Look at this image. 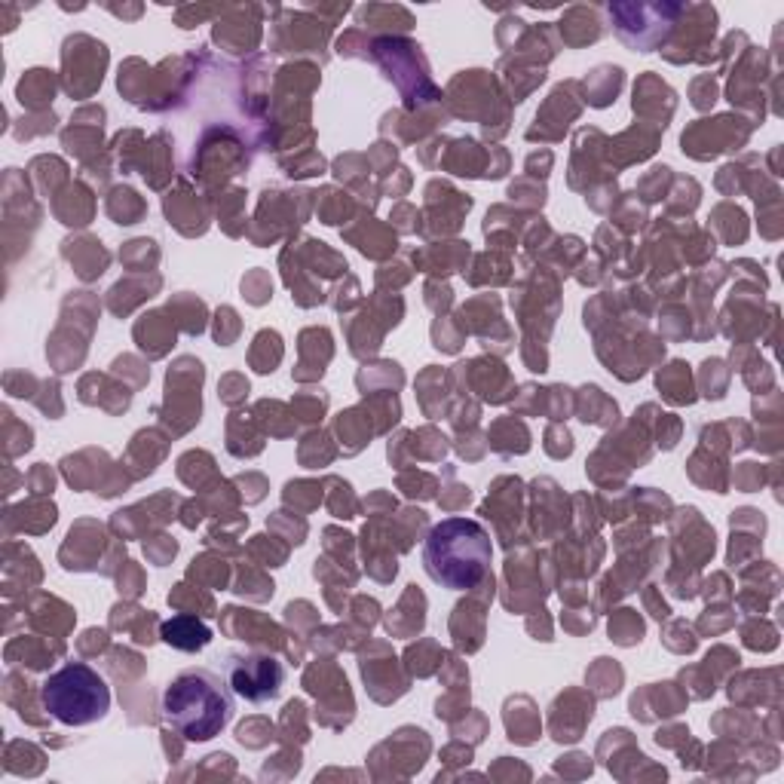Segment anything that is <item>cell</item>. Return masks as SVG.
<instances>
[{
  "label": "cell",
  "instance_id": "1",
  "mask_svg": "<svg viewBox=\"0 0 784 784\" xmlns=\"http://www.w3.org/2000/svg\"><path fill=\"white\" fill-rule=\"evenodd\" d=\"M163 717L187 742H212L233 720L230 683L212 668H187L163 690Z\"/></svg>",
  "mask_w": 784,
  "mask_h": 784
},
{
  "label": "cell",
  "instance_id": "2",
  "mask_svg": "<svg viewBox=\"0 0 784 784\" xmlns=\"http://www.w3.org/2000/svg\"><path fill=\"white\" fill-rule=\"evenodd\" d=\"M490 533L472 518H448L429 530L423 543V567L432 582L472 592L490 576Z\"/></svg>",
  "mask_w": 784,
  "mask_h": 784
},
{
  "label": "cell",
  "instance_id": "3",
  "mask_svg": "<svg viewBox=\"0 0 784 784\" xmlns=\"http://www.w3.org/2000/svg\"><path fill=\"white\" fill-rule=\"evenodd\" d=\"M40 702L49 717L65 726H89L111 711V690L105 677L86 662H68L40 686Z\"/></svg>",
  "mask_w": 784,
  "mask_h": 784
},
{
  "label": "cell",
  "instance_id": "4",
  "mask_svg": "<svg viewBox=\"0 0 784 784\" xmlns=\"http://www.w3.org/2000/svg\"><path fill=\"white\" fill-rule=\"evenodd\" d=\"M224 680L230 690L249 702H267L282 693L285 668L273 656H249V653H230L224 665Z\"/></svg>",
  "mask_w": 784,
  "mask_h": 784
},
{
  "label": "cell",
  "instance_id": "5",
  "mask_svg": "<svg viewBox=\"0 0 784 784\" xmlns=\"http://www.w3.org/2000/svg\"><path fill=\"white\" fill-rule=\"evenodd\" d=\"M62 62H65V89L74 95V98H86L92 95L98 86H102V71H105V62H108V49L105 43H98L86 34H74L65 40V53H62Z\"/></svg>",
  "mask_w": 784,
  "mask_h": 784
},
{
  "label": "cell",
  "instance_id": "6",
  "mask_svg": "<svg viewBox=\"0 0 784 784\" xmlns=\"http://www.w3.org/2000/svg\"><path fill=\"white\" fill-rule=\"evenodd\" d=\"M160 637L175 650L196 653V650H203V647L212 644V628L203 619H196V616H175V619L163 622Z\"/></svg>",
  "mask_w": 784,
  "mask_h": 784
},
{
  "label": "cell",
  "instance_id": "7",
  "mask_svg": "<svg viewBox=\"0 0 784 784\" xmlns=\"http://www.w3.org/2000/svg\"><path fill=\"white\" fill-rule=\"evenodd\" d=\"M135 337H138V343H141L144 353L163 356V353L169 350V343L175 340V325H169L163 313H147V316L135 325Z\"/></svg>",
  "mask_w": 784,
  "mask_h": 784
},
{
  "label": "cell",
  "instance_id": "8",
  "mask_svg": "<svg viewBox=\"0 0 784 784\" xmlns=\"http://www.w3.org/2000/svg\"><path fill=\"white\" fill-rule=\"evenodd\" d=\"M53 92H56V80L49 71L43 68H34L22 77L16 95H19V102L28 105V108H37V105H46V102H53Z\"/></svg>",
  "mask_w": 784,
  "mask_h": 784
},
{
  "label": "cell",
  "instance_id": "9",
  "mask_svg": "<svg viewBox=\"0 0 784 784\" xmlns=\"http://www.w3.org/2000/svg\"><path fill=\"white\" fill-rule=\"evenodd\" d=\"M108 212L114 215L117 224H135L141 215H144V203L138 200V193L129 190V187H120L111 193V200H108Z\"/></svg>",
  "mask_w": 784,
  "mask_h": 784
},
{
  "label": "cell",
  "instance_id": "10",
  "mask_svg": "<svg viewBox=\"0 0 784 784\" xmlns=\"http://www.w3.org/2000/svg\"><path fill=\"white\" fill-rule=\"evenodd\" d=\"M641 634H644V622L637 619L634 610H619L613 619H610V637L616 644H637L641 641Z\"/></svg>",
  "mask_w": 784,
  "mask_h": 784
},
{
  "label": "cell",
  "instance_id": "11",
  "mask_svg": "<svg viewBox=\"0 0 784 784\" xmlns=\"http://www.w3.org/2000/svg\"><path fill=\"white\" fill-rule=\"evenodd\" d=\"M683 383L690 386V371H686L683 362H674L671 368L659 371V389L665 392V399H671V402H686V396L680 392ZM686 405H690V402H686Z\"/></svg>",
  "mask_w": 784,
  "mask_h": 784
},
{
  "label": "cell",
  "instance_id": "12",
  "mask_svg": "<svg viewBox=\"0 0 784 784\" xmlns=\"http://www.w3.org/2000/svg\"><path fill=\"white\" fill-rule=\"evenodd\" d=\"M325 405H328V399L325 396H313V399H307V396H301L298 399V417L301 420H322V411H325Z\"/></svg>",
  "mask_w": 784,
  "mask_h": 784
},
{
  "label": "cell",
  "instance_id": "13",
  "mask_svg": "<svg viewBox=\"0 0 784 784\" xmlns=\"http://www.w3.org/2000/svg\"><path fill=\"white\" fill-rule=\"evenodd\" d=\"M53 472H49L43 463H37V469L28 475V487L34 490V494H49V490H53Z\"/></svg>",
  "mask_w": 784,
  "mask_h": 784
}]
</instances>
